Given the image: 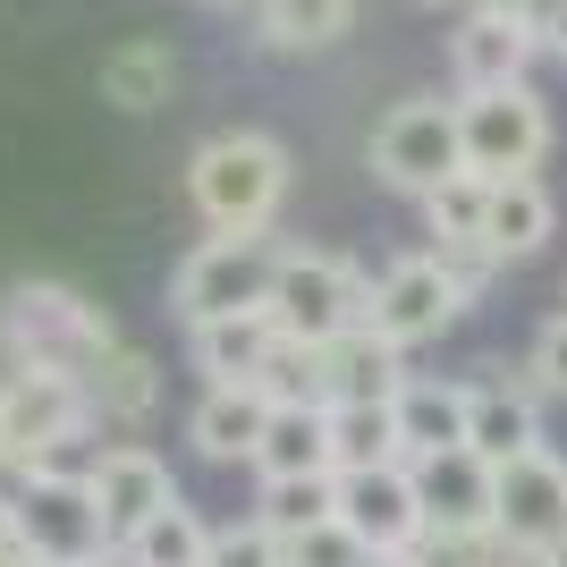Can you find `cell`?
Returning a JSON list of instances; mask_svg holds the SVG:
<instances>
[{
	"mask_svg": "<svg viewBox=\"0 0 567 567\" xmlns=\"http://www.w3.org/2000/svg\"><path fill=\"white\" fill-rule=\"evenodd\" d=\"M102 567H118V559H102Z\"/></svg>",
	"mask_w": 567,
	"mask_h": 567,
	"instance_id": "40",
	"label": "cell"
},
{
	"mask_svg": "<svg viewBox=\"0 0 567 567\" xmlns=\"http://www.w3.org/2000/svg\"><path fill=\"white\" fill-rule=\"evenodd\" d=\"M373 567H432L424 550H390V559H373Z\"/></svg>",
	"mask_w": 567,
	"mask_h": 567,
	"instance_id": "35",
	"label": "cell"
},
{
	"mask_svg": "<svg viewBox=\"0 0 567 567\" xmlns=\"http://www.w3.org/2000/svg\"><path fill=\"white\" fill-rule=\"evenodd\" d=\"M118 567H213V525L195 517L187 499H169L144 534L118 543Z\"/></svg>",
	"mask_w": 567,
	"mask_h": 567,
	"instance_id": "25",
	"label": "cell"
},
{
	"mask_svg": "<svg viewBox=\"0 0 567 567\" xmlns=\"http://www.w3.org/2000/svg\"><path fill=\"white\" fill-rule=\"evenodd\" d=\"M262 424H271V399H262L255 381H204V399L187 406V441L213 466H255Z\"/></svg>",
	"mask_w": 567,
	"mask_h": 567,
	"instance_id": "16",
	"label": "cell"
},
{
	"mask_svg": "<svg viewBox=\"0 0 567 567\" xmlns=\"http://www.w3.org/2000/svg\"><path fill=\"white\" fill-rule=\"evenodd\" d=\"M0 543H9V492H0Z\"/></svg>",
	"mask_w": 567,
	"mask_h": 567,
	"instance_id": "37",
	"label": "cell"
},
{
	"mask_svg": "<svg viewBox=\"0 0 567 567\" xmlns=\"http://www.w3.org/2000/svg\"><path fill=\"white\" fill-rule=\"evenodd\" d=\"M466 390H474V406H466V450L474 457L508 466V457H525V450H550L543 441V381L534 373L525 381L492 373V381H466Z\"/></svg>",
	"mask_w": 567,
	"mask_h": 567,
	"instance_id": "14",
	"label": "cell"
},
{
	"mask_svg": "<svg viewBox=\"0 0 567 567\" xmlns=\"http://www.w3.org/2000/svg\"><path fill=\"white\" fill-rule=\"evenodd\" d=\"M457 136H466L474 178H534L550 153V102L534 85H499V94L457 102Z\"/></svg>",
	"mask_w": 567,
	"mask_h": 567,
	"instance_id": "7",
	"label": "cell"
},
{
	"mask_svg": "<svg viewBox=\"0 0 567 567\" xmlns=\"http://www.w3.org/2000/svg\"><path fill=\"white\" fill-rule=\"evenodd\" d=\"M187 355L204 381H262V364L280 355V322L271 306H246V313H220L204 331H187Z\"/></svg>",
	"mask_w": 567,
	"mask_h": 567,
	"instance_id": "18",
	"label": "cell"
},
{
	"mask_svg": "<svg viewBox=\"0 0 567 567\" xmlns=\"http://www.w3.org/2000/svg\"><path fill=\"white\" fill-rule=\"evenodd\" d=\"M355 25V0H255V43L262 51H331Z\"/></svg>",
	"mask_w": 567,
	"mask_h": 567,
	"instance_id": "23",
	"label": "cell"
},
{
	"mask_svg": "<svg viewBox=\"0 0 567 567\" xmlns=\"http://www.w3.org/2000/svg\"><path fill=\"white\" fill-rule=\"evenodd\" d=\"M204 9H255V0H204Z\"/></svg>",
	"mask_w": 567,
	"mask_h": 567,
	"instance_id": "38",
	"label": "cell"
},
{
	"mask_svg": "<svg viewBox=\"0 0 567 567\" xmlns=\"http://www.w3.org/2000/svg\"><path fill=\"white\" fill-rule=\"evenodd\" d=\"M213 567H288V543H280L262 517L213 525Z\"/></svg>",
	"mask_w": 567,
	"mask_h": 567,
	"instance_id": "31",
	"label": "cell"
},
{
	"mask_svg": "<svg viewBox=\"0 0 567 567\" xmlns=\"http://www.w3.org/2000/svg\"><path fill=\"white\" fill-rule=\"evenodd\" d=\"M255 390H262L271 406H331V355L306 348V339H280V355L262 364Z\"/></svg>",
	"mask_w": 567,
	"mask_h": 567,
	"instance_id": "28",
	"label": "cell"
},
{
	"mask_svg": "<svg viewBox=\"0 0 567 567\" xmlns=\"http://www.w3.org/2000/svg\"><path fill=\"white\" fill-rule=\"evenodd\" d=\"M169 85H178V51L153 43V34L102 51V102H118V111H162Z\"/></svg>",
	"mask_w": 567,
	"mask_h": 567,
	"instance_id": "24",
	"label": "cell"
},
{
	"mask_svg": "<svg viewBox=\"0 0 567 567\" xmlns=\"http://www.w3.org/2000/svg\"><path fill=\"white\" fill-rule=\"evenodd\" d=\"M118 348V322L69 280H9L0 288V364L9 373H69L85 381Z\"/></svg>",
	"mask_w": 567,
	"mask_h": 567,
	"instance_id": "1",
	"label": "cell"
},
{
	"mask_svg": "<svg viewBox=\"0 0 567 567\" xmlns=\"http://www.w3.org/2000/svg\"><path fill=\"white\" fill-rule=\"evenodd\" d=\"M525 34H534V51L567 60V0H534V9H525Z\"/></svg>",
	"mask_w": 567,
	"mask_h": 567,
	"instance_id": "33",
	"label": "cell"
},
{
	"mask_svg": "<svg viewBox=\"0 0 567 567\" xmlns=\"http://www.w3.org/2000/svg\"><path fill=\"white\" fill-rule=\"evenodd\" d=\"M424 229H432V246H483V229H492V178H474V169L441 178L424 195Z\"/></svg>",
	"mask_w": 567,
	"mask_h": 567,
	"instance_id": "26",
	"label": "cell"
},
{
	"mask_svg": "<svg viewBox=\"0 0 567 567\" xmlns=\"http://www.w3.org/2000/svg\"><path fill=\"white\" fill-rule=\"evenodd\" d=\"M525 373L543 381V399H567V306L550 313L543 331H534V355H525Z\"/></svg>",
	"mask_w": 567,
	"mask_h": 567,
	"instance_id": "32",
	"label": "cell"
},
{
	"mask_svg": "<svg viewBox=\"0 0 567 567\" xmlns=\"http://www.w3.org/2000/svg\"><path fill=\"white\" fill-rule=\"evenodd\" d=\"M271 322H280V339L331 348V339H348V331L373 322V280H364L348 255L288 246V255H280V280H271Z\"/></svg>",
	"mask_w": 567,
	"mask_h": 567,
	"instance_id": "4",
	"label": "cell"
},
{
	"mask_svg": "<svg viewBox=\"0 0 567 567\" xmlns=\"http://www.w3.org/2000/svg\"><path fill=\"white\" fill-rule=\"evenodd\" d=\"M466 406H474V390H466V381L406 373V390L390 399V415H399V450H406V466H424V457H450V450H466Z\"/></svg>",
	"mask_w": 567,
	"mask_h": 567,
	"instance_id": "17",
	"label": "cell"
},
{
	"mask_svg": "<svg viewBox=\"0 0 567 567\" xmlns=\"http://www.w3.org/2000/svg\"><path fill=\"white\" fill-rule=\"evenodd\" d=\"M85 483H94V499H102V517H111L118 543L144 534L169 499H187V492H178V474H169V457H153L144 441H111V450L85 466Z\"/></svg>",
	"mask_w": 567,
	"mask_h": 567,
	"instance_id": "11",
	"label": "cell"
},
{
	"mask_svg": "<svg viewBox=\"0 0 567 567\" xmlns=\"http://www.w3.org/2000/svg\"><path fill=\"white\" fill-rule=\"evenodd\" d=\"M322 355H331V406H390L406 390V348H390L373 322L331 339Z\"/></svg>",
	"mask_w": 567,
	"mask_h": 567,
	"instance_id": "21",
	"label": "cell"
},
{
	"mask_svg": "<svg viewBox=\"0 0 567 567\" xmlns=\"http://www.w3.org/2000/svg\"><path fill=\"white\" fill-rule=\"evenodd\" d=\"M466 9H499V18H525L534 0H466Z\"/></svg>",
	"mask_w": 567,
	"mask_h": 567,
	"instance_id": "34",
	"label": "cell"
},
{
	"mask_svg": "<svg viewBox=\"0 0 567 567\" xmlns=\"http://www.w3.org/2000/svg\"><path fill=\"white\" fill-rule=\"evenodd\" d=\"M280 255L271 237H204L187 246V262L169 271V313L204 331L220 313H246V306H271V280H280Z\"/></svg>",
	"mask_w": 567,
	"mask_h": 567,
	"instance_id": "6",
	"label": "cell"
},
{
	"mask_svg": "<svg viewBox=\"0 0 567 567\" xmlns=\"http://www.w3.org/2000/svg\"><path fill=\"white\" fill-rule=\"evenodd\" d=\"M499 534L517 550L567 543V457L559 450H525L499 466Z\"/></svg>",
	"mask_w": 567,
	"mask_h": 567,
	"instance_id": "12",
	"label": "cell"
},
{
	"mask_svg": "<svg viewBox=\"0 0 567 567\" xmlns=\"http://www.w3.org/2000/svg\"><path fill=\"white\" fill-rule=\"evenodd\" d=\"M543 567H567V543H550V550H543Z\"/></svg>",
	"mask_w": 567,
	"mask_h": 567,
	"instance_id": "36",
	"label": "cell"
},
{
	"mask_svg": "<svg viewBox=\"0 0 567 567\" xmlns=\"http://www.w3.org/2000/svg\"><path fill=\"white\" fill-rule=\"evenodd\" d=\"M9 534L34 550V567H102V559H118V534H111V517H102L94 483L69 474V466L18 474V492H9Z\"/></svg>",
	"mask_w": 567,
	"mask_h": 567,
	"instance_id": "3",
	"label": "cell"
},
{
	"mask_svg": "<svg viewBox=\"0 0 567 567\" xmlns=\"http://www.w3.org/2000/svg\"><path fill=\"white\" fill-rule=\"evenodd\" d=\"M424 9H441V0H424Z\"/></svg>",
	"mask_w": 567,
	"mask_h": 567,
	"instance_id": "39",
	"label": "cell"
},
{
	"mask_svg": "<svg viewBox=\"0 0 567 567\" xmlns=\"http://www.w3.org/2000/svg\"><path fill=\"white\" fill-rule=\"evenodd\" d=\"M85 399H94V424L102 432H144V424H153V406H162V364L118 339L94 373H85Z\"/></svg>",
	"mask_w": 567,
	"mask_h": 567,
	"instance_id": "19",
	"label": "cell"
},
{
	"mask_svg": "<svg viewBox=\"0 0 567 567\" xmlns=\"http://www.w3.org/2000/svg\"><path fill=\"white\" fill-rule=\"evenodd\" d=\"M331 457L339 474H364V466H399V415L390 406H331Z\"/></svg>",
	"mask_w": 567,
	"mask_h": 567,
	"instance_id": "27",
	"label": "cell"
},
{
	"mask_svg": "<svg viewBox=\"0 0 567 567\" xmlns=\"http://www.w3.org/2000/svg\"><path fill=\"white\" fill-rule=\"evenodd\" d=\"M187 204L213 237H271V213L288 204V144L262 127H220L187 153Z\"/></svg>",
	"mask_w": 567,
	"mask_h": 567,
	"instance_id": "2",
	"label": "cell"
},
{
	"mask_svg": "<svg viewBox=\"0 0 567 567\" xmlns=\"http://www.w3.org/2000/svg\"><path fill=\"white\" fill-rule=\"evenodd\" d=\"M94 432V399L69 373H9L0 364V466L43 474Z\"/></svg>",
	"mask_w": 567,
	"mask_h": 567,
	"instance_id": "5",
	"label": "cell"
},
{
	"mask_svg": "<svg viewBox=\"0 0 567 567\" xmlns=\"http://www.w3.org/2000/svg\"><path fill=\"white\" fill-rule=\"evenodd\" d=\"M534 34H525V18H499V9H466L450 34V76L457 94H499V85H525L534 76Z\"/></svg>",
	"mask_w": 567,
	"mask_h": 567,
	"instance_id": "13",
	"label": "cell"
},
{
	"mask_svg": "<svg viewBox=\"0 0 567 567\" xmlns=\"http://www.w3.org/2000/svg\"><path fill=\"white\" fill-rule=\"evenodd\" d=\"M280 543H288V567H373V550L355 543L339 517L306 525V534H280Z\"/></svg>",
	"mask_w": 567,
	"mask_h": 567,
	"instance_id": "30",
	"label": "cell"
},
{
	"mask_svg": "<svg viewBox=\"0 0 567 567\" xmlns=\"http://www.w3.org/2000/svg\"><path fill=\"white\" fill-rule=\"evenodd\" d=\"M550 229H559V204H550L543 178H492V229H483V246L499 262H534L550 246Z\"/></svg>",
	"mask_w": 567,
	"mask_h": 567,
	"instance_id": "22",
	"label": "cell"
},
{
	"mask_svg": "<svg viewBox=\"0 0 567 567\" xmlns=\"http://www.w3.org/2000/svg\"><path fill=\"white\" fill-rule=\"evenodd\" d=\"M474 297L450 280V262L432 255H399L390 271L373 280V331L390 339V348H424V339H441V331H457V313H466Z\"/></svg>",
	"mask_w": 567,
	"mask_h": 567,
	"instance_id": "9",
	"label": "cell"
},
{
	"mask_svg": "<svg viewBox=\"0 0 567 567\" xmlns=\"http://www.w3.org/2000/svg\"><path fill=\"white\" fill-rule=\"evenodd\" d=\"M466 169V136H457V102H399V111L373 127V178L390 195H415L424 204L441 178Z\"/></svg>",
	"mask_w": 567,
	"mask_h": 567,
	"instance_id": "8",
	"label": "cell"
},
{
	"mask_svg": "<svg viewBox=\"0 0 567 567\" xmlns=\"http://www.w3.org/2000/svg\"><path fill=\"white\" fill-rule=\"evenodd\" d=\"M415 492H424L432 534H492L499 525V466L474 457V450L424 457V466H415Z\"/></svg>",
	"mask_w": 567,
	"mask_h": 567,
	"instance_id": "15",
	"label": "cell"
},
{
	"mask_svg": "<svg viewBox=\"0 0 567 567\" xmlns=\"http://www.w3.org/2000/svg\"><path fill=\"white\" fill-rule=\"evenodd\" d=\"M339 525H348L355 543L390 559V550H415L432 534L424 517V492H415V466H364V474H339Z\"/></svg>",
	"mask_w": 567,
	"mask_h": 567,
	"instance_id": "10",
	"label": "cell"
},
{
	"mask_svg": "<svg viewBox=\"0 0 567 567\" xmlns=\"http://www.w3.org/2000/svg\"><path fill=\"white\" fill-rule=\"evenodd\" d=\"M297 474H339L331 406H271L262 450H255V483H297Z\"/></svg>",
	"mask_w": 567,
	"mask_h": 567,
	"instance_id": "20",
	"label": "cell"
},
{
	"mask_svg": "<svg viewBox=\"0 0 567 567\" xmlns=\"http://www.w3.org/2000/svg\"><path fill=\"white\" fill-rule=\"evenodd\" d=\"M255 517L271 525V534H306V525L339 517V474H297V483H262Z\"/></svg>",
	"mask_w": 567,
	"mask_h": 567,
	"instance_id": "29",
	"label": "cell"
}]
</instances>
